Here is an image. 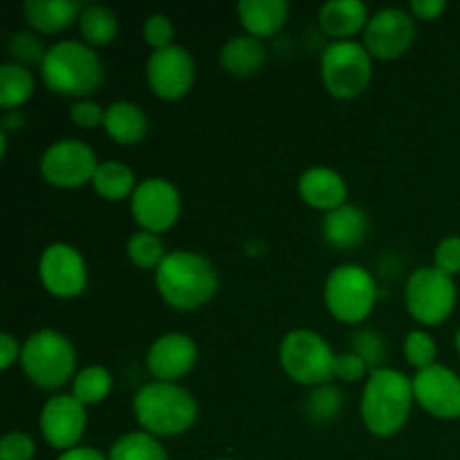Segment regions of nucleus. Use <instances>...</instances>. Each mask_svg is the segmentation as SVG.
Listing matches in <instances>:
<instances>
[{"label": "nucleus", "instance_id": "f257e3e1", "mask_svg": "<svg viewBox=\"0 0 460 460\" xmlns=\"http://www.w3.org/2000/svg\"><path fill=\"white\" fill-rule=\"evenodd\" d=\"M155 286L162 299L175 310H198L218 290V274L209 259L189 250L164 256L155 270Z\"/></svg>", "mask_w": 460, "mask_h": 460}, {"label": "nucleus", "instance_id": "f03ea898", "mask_svg": "<svg viewBox=\"0 0 460 460\" xmlns=\"http://www.w3.org/2000/svg\"><path fill=\"white\" fill-rule=\"evenodd\" d=\"M413 380L395 368H377L368 376L362 394V420L373 436L389 438L409 420L413 404Z\"/></svg>", "mask_w": 460, "mask_h": 460}, {"label": "nucleus", "instance_id": "7ed1b4c3", "mask_svg": "<svg viewBox=\"0 0 460 460\" xmlns=\"http://www.w3.org/2000/svg\"><path fill=\"white\" fill-rule=\"evenodd\" d=\"M40 79L63 97H90L103 84V63L88 43L58 40L45 52Z\"/></svg>", "mask_w": 460, "mask_h": 460}, {"label": "nucleus", "instance_id": "20e7f679", "mask_svg": "<svg viewBox=\"0 0 460 460\" xmlns=\"http://www.w3.org/2000/svg\"><path fill=\"white\" fill-rule=\"evenodd\" d=\"M135 418L151 436H180L198 420V402L187 389L173 382H151L135 395Z\"/></svg>", "mask_w": 460, "mask_h": 460}, {"label": "nucleus", "instance_id": "39448f33", "mask_svg": "<svg viewBox=\"0 0 460 460\" xmlns=\"http://www.w3.org/2000/svg\"><path fill=\"white\" fill-rule=\"evenodd\" d=\"M21 367L34 386L52 391L75 377L76 350L57 331H36L22 341Z\"/></svg>", "mask_w": 460, "mask_h": 460}, {"label": "nucleus", "instance_id": "423d86ee", "mask_svg": "<svg viewBox=\"0 0 460 460\" xmlns=\"http://www.w3.org/2000/svg\"><path fill=\"white\" fill-rule=\"evenodd\" d=\"M323 301L337 322L362 323L377 301V283L362 265H337L323 283Z\"/></svg>", "mask_w": 460, "mask_h": 460}, {"label": "nucleus", "instance_id": "0eeeda50", "mask_svg": "<svg viewBox=\"0 0 460 460\" xmlns=\"http://www.w3.org/2000/svg\"><path fill=\"white\" fill-rule=\"evenodd\" d=\"M283 371L304 386H323L335 377L337 355L328 341L314 331H292L283 337L279 349Z\"/></svg>", "mask_w": 460, "mask_h": 460}, {"label": "nucleus", "instance_id": "6e6552de", "mask_svg": "<svg viewBox=\"0 0 460 460\" xmlns=\"http://www.w3.org/2000/svg\"><path fill=\"white\" fill-rule=\"evenodd\" d=\"M373 57L358 40H332L322 54V81L337 99H355L367 90Z\"/></svg>", "mask_w": 460, "mask_h": 460}, {"label": "nucleus", "instance_id": "1a4fd4ad", "mask_svg": "<svg viewBox=\"0 0 460 460\" xmlns=\"http://www.w3.org/2000/svg\"><path fill=\"white\" fill-rule=\"evenodd\" d=\"M407 310L422 326L447 322L456 305V283L438 268H418L404 288Z\"/></svg>", "mask_w": 460, "mask_h": 460}, {"label": "nucleus", "instance_id": "9d476101", "mask_svg": "<svg viewBox=\"0 0 460 460\" xmlns=\"http://www.w3.org/2000/svg\"><path fill=\"white\" fill-rule=\"evenodd\" d=\"M97 166V155L81 139L54 142L40 157V175L58 189H79L93 182Z\"/></svg>", "mask_w": 460, "mask_h": 460}, {"label": "nucleus", "instance_id": "9b49d317", "mask_svg": "<svg viewBox=\"0 0 460 460\" xmlns=\"http://www.w3.org/2000/svg\"><path fill=\"white\" fill-rule=\"evenodd\" d=\"M182 200L173 182L164 178H146L130 198V214L144 232L164 234L178 223Z\"/></svg>", "mask_w": 460, "mask_h": 460}, {"label": "nucleus", "instance_id": "f8f14e48", "mask_svg": "<svg viewBox=\"0 0 460 460\" xmlns=\"http://www.w3.org/2000/svg\"><path fill=\"white\" fill-rule=\"evenodd\" d=\"M39 277L45 290L57 299H75L85 290L88 270L79 250L67 243H52L39 261Z\"/></svg>", "mask_w": 460, "mask_h": 460}, {"label": "nucleus", "instance_id": "ddd939ff", "mask_svg": "<svg viewBox=\"0 0 460 460\" xmlns=\"http://www.w3.org/2000/svg\"><path fill=\"white\" fill-rule=\"evenodd\" d=\"M416 40V22L409 12L400 7H386L373 13L364 30V48L373 58L391 61L407 52Z\"/></svg>", "mask_w": 460, "mask_h": 460}, {"label": "nucleus", "instance_id": "4468645a", "mask_svg": "<svg viewBox=\"0 0 460 460\" xmlns=\"http://www.w3.org/2000/svg\"><path fill=\"white\" fill-rule=\"evenodd\" d=\"M196 79V66L191 54L180 45L155 49L146 63V81L155 97L164 102H178L191 90Z\"/></svg>", "mask_w": 460, "mask_h": 460}, {"label": "nucleus", "instance_id": "2eb2a0df", "mask_svg": "<svg viewBox=\"0 0 460 460\" xmlns=\"http://www.w3.org/2000/svg\"><path fill=\"white\" fill-rule=\"evenodd\" d=\"M413 398L440 420L460 418V377L443 364L418 371L413 377Z\"/></svg>", "mask_w": 460, "mask_h": 460}, {"label": "nucleus", "instance_id": "dca6fc26", "mask_svg": "<svg viewBox=\"0 0 460 460\" xmlns=\"http://www.w3.org/2000/svg\"><path fill=\"white\" fill-rule=\"evenodd\" d=\"M85 422H88V413H85V404H81L75 395H54L45 402L43 411H40V434H43L45 443L54 449H67L76 447L85 431Z\"/></svg>", "mask_w": 460, "mask_h": 460}, {"label": "nucleus", "instance_id": "f3484780", "mask_svg": "<svg viewBox=\"0 0 460 460\" xmlns=\"http://www.w3.org/2000/svg\"><path fill=\"white\" fill-rule=\"evenodd\" d=\"M198 359V346L184 332H169L153 341L148 349L146 367L155 382H178L187 376Z\"/></svg>", "mask_w": 460, "mask_h": 460}, {"label": "nucleus", "instance_id": "a211bd4d", "mask_svg": "<svg viewBox=\"0 0 460 460\" xmlns=\"http://www.w3.org/2000/svg\"><path fill=\"white\" fill-rule=\"evenodd\" d=\"M299 196L305 205L319 211H335L346 205L349 187L337 171L326 166H313L299 178Z\"/></svg>", "mask_w": 460, "mask_h": 460}, {"label": "nucleus", "instance_id": "6ab92c4d", "mask_svg": "<svg viewBox=\"0 0 460 460\" xmlns=\"http://www.w3.org/2000/svg\"><path fill=\"white\" fill-rule=\"evenodd\" d=\"M323 241L335 250H353L368 234V218L359 207L344 205L323 216Z\"/></svg>", "mask_w": 460, "mask_h": 460}, {"label": "nucleus", "instance_id": "aec40b11", "mask_svg": "<svg viewBox=\"0 0 460 460\" xmlns=\"http://www.w3.org/2000/svg\"><path fill=\"white\" fill-rule=\"evenodd\" d=\"M290 4L286 0H241L238 18L245 31L254 39H270L286 27Z\"/></svg>", "mask_w": 460, "mask_h": 460}, {"label": "nucleus", "instance_id": "412c9836", "mask_svg": "<svg viewBox=\"0 0 460 460\" xmlns=\"http://www.w3.org/2000/svg\"><path fill=\"white\" fill-rule=\"evenodd\" d=\"M368 7L359 0H331L319 9V25L335 40H353L350 36L367 30Z\"/></svg>", "mask_w": 460, "mask_h": 460}, {"label": "nucleus", "instance_id": "4be33fe9", "mask_svg": "<svg viewBox=\"0 0 460 460\" xmlns=\"http://www.w3.org/2000/svg\"><path fill=\"white\" fill-rule=\"evenodd\" d=\"M25 21L40 34H57L79 21L84 4L76 0H27Z\"/></svg>", "mask_w": 460, "mask_h": 460}, {"label": "nucleus", "instance_id": "5701e85b", "mask_svg": "<svg viewBox=\"0 0 460 460\" xmlns=\"http://www.w3.org/2000/svg\"><path fill=\"white\" fill-rule=\"evenodd\" d=\"M103 130L121 146H135L146 137L148 119L133 102H115L106 108Z\"/></svg>", "mask_w": 460, "mask_h": 460}, {"label": "nucleus", "instance_id": "b1692460", "mask_svg": "<svg viewBox=\"0 0 460 460\" xmlns=\"http://www.w3.org/2000/svg\"><path fill=\"white\" fill-rule=\"evenodd\" d=\"M265 48L259 39L245 34L234 36L220 49V66L232 76H252L263 67Z\"/></svg>", "mask_w": 460, "mask_h": 460}, {"label": "nucleus", "instance_id": "393cba45", "mask_svg": "<svg viewBox=\"0 0 460 460\" xmlns=\"http://www.w3.org/2000/svg\"><path fill=\"white\" fill-rule=\"evenodd\" d=\"M93 187L103 200L108 202H121L126 198H133L135 189V173L121 162L111 160V162H102L97 166V173L93 178Z\"/></svg>", "mask_w": 460, "mask_h": 460}, {"label": "nucleus", "instance_id": "a878e982", "mask_svg": "<svg viewBox=\"0 0 460 460\" xmlns=\"http://www.w3.org/2000/svg\"><path fill=\"white\" fill-rule=\"evenodd\" d=\"M34 93V76L18 63L0 66V108L4 112L18 111Z\"/></svg>", "mask_w": 460, "mask_h": 460}, {"label": "nucleus", "instance_id": "bb28decb", "mask_svg": "<svg viewBox=\"0 0 460 460\" xmlns=\"http://www.w3.org/2000/svg\"><path fill=\"white\" fill-rule=\"evenodd\" d=\"M79 27L81 36L90 48H103V45L112 43L117 39V31H119L115 13L103 4H85L81 9Z\"/></svg>", "mask_w": 460, "mask_h": 460}, {"label": "nucleus", "instance_id": "cd10ccee", "mask_svg": "<svg viewBox=\"0 0 460 460\" xmlns=\"http://www.w3.org/2000/svg\"><path fill=\"white\" fill-rule=\"evenodd\" d=\"M108 460H169V456L155 436L146 431H133V434L121 436L112 445Z\"/></svg>", "mask_w": 460, "mask_h": 460}, {"label": "nucleus", "instance_id": "c85d7f7f", "mask_svg": "<svg viewBox=\"0 0 460 460\" xmlns=\"http://www.w3.org/2000/svg\"><path fill=\"white\" fill-rule=\"evenodd\" d=\"M112 391V376L103 367H88L79 371L72 380V395L81 404H99L111 395Z\"/></svg>", "mask_w": 460, "mask_h": 460}, {"label": "nucleus", "instance_id": "c756f323", "mask_svg": "<svg viewBox=\"0 0 460 460\" xmlns=\"http://www.w3.org/2000/svg\"><path fill=\"white\" fill-rule=\"evenodd\" d=\"M126 254H128L130 263L137 265V268L157 270L169 252L164 250V241H162L160 234L139 229L126 243Z\"/></svg>", "mask_w": 460, "mask_h": 460}, {"label": "nucleus", "instance_id": "7c9ffc66", "mask_svg": "<svg viewBox=\"0 0 460 460\" xmlns=\"http://www.w3.org/2000/svg\"><path fill=\"white\" fill-rule=\"evenodd\" d=\"M344 407V398L340 391L331 385L314 386L313 394L305 400V413L314 422H331Z\"/></svg>", "mask_w": 460, "mask_h": 460}, {"label": "nucleus", "instance_id": "2f4dec72", "mask_svg": "<svg viewBox=\"0 0 460 460\" xmlns=\"http://www.w3.org/2000/svg\"><path fill=\"white\" fill-rule=\"evenodd\" d=\"M436 353H438V349H436V341L429 332L411 331L404 340V358L418 371L434 367Z\"/></svg>", "mask_w": 460, "mask_h": 460}, {"label": "nucleus", "instance_id": "473e14b6", "mask_svg": "<svg viewBox=\"0 0 460 460\" xmlns=\"http://www.w3.org/2000/svg\"><path fill=\"white\" fill-rule=\"evenodd\" d=\"M353 353L359 355V358L367 362V367L373 371L377 368H385L386 359V341L380 332L376 331H368V328H362L353 335Z\"/></svg>", "mask_w": 460, "mask_h": 460}, {"label": "nucleus", "instance_id": "72a5a7b5", "mask_svg": "<svg viewBox=\"0 0 460 460\" xmlns=\"http://www.w3.org/2000/svg\"><path fill=\"white\" fill-rule=\"evenodd\" d=\"M7 49L9 54H12L13 63H18V66H36L39 63H43L45 58V52L48 49H43V45H40V40L36 39V36L27 34V31H16V34H12V39H9L7 43Z\"/></svg>", "mask_w": 460, "mask_h": 460}, {"label": "nucleus", "instance_id": "f704fd0d", "mask_svg": "<svg viewBox=\"0 0 460 460\" xmlns=\"http://www.w3.org/2000/svg\"><path fill=\"white\" fill-rule=\"evenodd\" d=\"M173 22L169 21V16L164 13H151V16L144 21L142 36L153 49H164L171 48V40H173Z\"/></svg>", "mask_w": 460, "mask_h": 460}, {"label": "nucleus", "instance_id": "c9c22d12", "mask_svg": "<svg viewBox=\"0 0 460 460\" xmlns=\"http://www.w3.org/2000/svg\"><path fill=\"white\" fill-rule=\"evenodd\" d=\"M36 445L25 431H9L0 440V460H31Z\"/></svg>", "mask_w": 460, "mask_h": 460}, {"label": "nucleus", "instance_id": "e433bc0d", "mask_svg": "<svg viewBox=\"0 0 460 460\" xmlns=\"http://www.w3.org/2000/svg\"><path fill=\"white\" fill-rule=\"evenodd\" d=\"M70 119L84 130L99 128V126H103V119H106V108L90 102V99H79V102L70 108Z\"/></svg>", "mask_w": 460, "mask_h": 460}, {"label": "nucleus", "instance_id": "4c0bfd02", "mask_svg": "<svg viewBox=\"0 0 460 460\" xmlns=\"http://www.w3.org/2000/svg\"><path fill=\"white\" fill-rule=\"evenodd\" d=\"M434 268L449 274V277L460 272V236L445 238V241L436 247Z\"/></svg>", "mask_w": 460, "mask_h": 460}, {"label": "nucleus", "instance_id": "58836bf2", "mask_svg": "<svg viewBox=\"0 0 460 460\" xmlns=\"http://www.w3.org/2000/svg\"><path fill=\"white\" fill-rule=\"evenodd\" d=\"M367 373L371 376V368H368L367 362H364L359 355H355L353 350L337 355L335 377H340L341 382H359L367 377Z\"/></svg>", "mask_w": 460, "mask_h": 460}, {"label": "nucleus", "instance_id": "ea45409f", "mask_svg": "<svg viewBox=\"0 0 460 460\" xmlns=\"http://www.w3.org/2000/svg\"><path fill=\"white\" fill-rule=\"evenodd\" d=\"M21 350L22 346L18 344L16 337L9 335V332H3L0 335V368L7 371L16 359H21Z\"/></svg>", "mask_w": 460, "mask_h": 460}, {"label": "nucleus", "instance_id": "a19ab883", "mask_svg": "<svg viewBox=\"0 0 460 460\" xmlns=\"http://www.w3.org/2000/svg\"><path fill=\"white\" fill-rule=\"evenodd\" d=\"M445 9H447V3L443 0H413L411 3V13L420 21H434Z\"/></svg>", "mask_w": 460, "mask_h": 460}, {"label": "nucleus", "instance_id": "79ce46f5", "mask_svg": "<svg viewBox=\"0 0 460 460\" xmlns=\"http://www.w3.org/2000/svg\"><path fill=\"white\" fill-rule=\"evenodd\" d=\"M58 460H108L99 449L93 447H72L67 452H63Z\"/></svg>", "mask_w": 460, "mask_h": 460}, {"label": "nucleus", "instance_id": "37998d69", "mask_svg": "<svg viewBox=\"0 0 460 460\" xmlns=\"http://www.w3.org/2000/svg\"><path fill=\"white\" fill-rule=\"evenodd\" d=\"M22 126H25V117H22L18 111H12V112H4L3 126H0V130H4V133L9 135L12 130H21Z\"/></svg>", "mask_w": 460, "mask_h": 460}, {"label": "nucleus", "instance_id": "c03bdc74", "mask_svg": "<svg viewBox=\"0 0 460 460\" xmlns=\"http://www.w3.org/2000/svg\"><path fill=\"white\" fill-rule=\"evenodd\" d=\"M456 349H458V355H460V328H458V332H456Z\"/></svg>", "mask_w": 460, "mask_h": 460}]
</instances>
